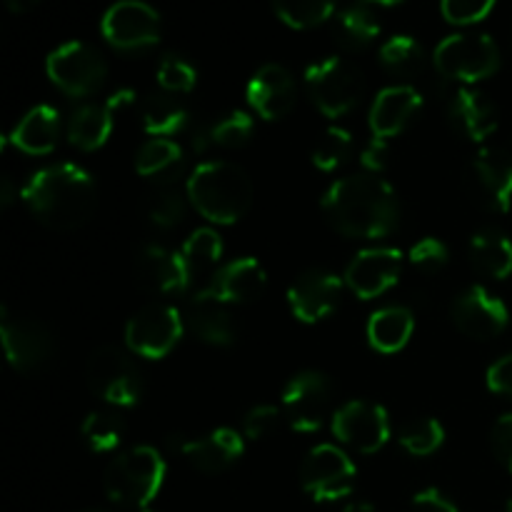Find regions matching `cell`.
<instances>
[{"label":"cell","instance_id":"52a82bcc","mask_svg":"<svg viewBox=\"0 0 512 512\" xmlns=\"http://www.w3.org/2000/svg\"><path fill=\"white\" fill-rule=\"evenodd\" d=\"M88 385L93 395L115 408H133L143 393V378L128 353L115 345L98 348L88 360Z\"/></svg>","mask_w":512,"mask_h":512},{"label":"cell","instance_id":"6da1fadb","mask_svg":"<svg viewBox=\"0 0 512 512\" xmlns=\"http://www.w3.org/2000/svg\"><path fill=\"white\" fill-rule=\"evenodd\" d=\"M323 213L348 238H385L398 228L400 205L393 188L375 175H350L323 195Z\"/></svg>","mask_w":512,"mask_h":512},{"label":"cell","instance_id":"9a60e30c","mask_svg":"<svg viewBox=\"0 0 512 512\" xmlns=\"http://www.w3.org/2000/svg\"><path fill=\"white\" fill-rule=\"evenodd\" d=\"M0 335H3L5 358L18 373H35L48 365L53 343L45 328L25 318H13L8 310H0Z\"/></svg>","mask_w":512,"mask_h":512},{"label":"cell","instance_id":"f546056e","mask_svg":"<svg viewBox=\"0 0 512 512\" xmlns=\"http://www.w3.org/2000/svg\"><path fill=\"white\" fill-rule=\"evenodd\" d=\"M333 35L343 48L363 50L380 35V23L365 3H350L338 10L333 23Z\"/></svg>","mask_w":512,"mask_h":512},{"label":"cell","instance_id":"b9f144b4","mask_svg":"<svg viewBox=\"0 0 512 512\" xmlns=\"http://www.w3.org/2000/svg\"><path fill=\"white\" fill-rule=\"evenodd\" d=\"M410 263L428 275L440 273V270L450 263L448 245L440 243V240L435 238L420 240V243H415L413 250H410Z\"/></svg>","mask_w":512,"mask_h":512},{"label":"cell","instance_id":"836d02e7","mask_svg":"<svg viewBox=\"0 0 512 512\" xmlns=\"http://www.w3.org/2000/svg\"><path fill=\"white\" fill-rule=\"evenodd\" d=\"M380 63L398 78H415L425 68V50L410 35H395L380 48Z\"/></svg>","mask_w":512,"mask_h":512},{"label":"cell","instance_id":"7dc6e473","mask_svg":"<svg viewBox=\"0 0 512 512\" xmlns=\"http://www.w3.org/2000/svg\"><path fill=\"white\" fill-rule=\"evenodd\" d=\"M413 512H460L450 498H445L440 490L428 488L420 490L413 498Z\"/></svg>","mask_w":512,"mask_h":512},{"label":"cell","instance_id":"db71d44e","mask_svg":"<svg viewBox=\"0 0 512 512\" xmlns=\"http://www.w3.org/2000/svg\"><path fill=\"white\" fill-rule=\"evenodd\" d=\"M508 512H512V498H510V503H508Z\"/></svg>","mask_w":512,"mask_h":512},{"label":"cell","instance_id":"74e56055","mask_svg":"<svg viewBox=\"0 0 512 512\" xmlns=\"http://www.w3.org/2000/svg\"><path fill=\"white\" fill-rule=\"evenodd\" d=\"M183 260L190 268V275L200 273L205 268H213L220 258H223V240L215 230L200 228L185 240L183 245Z\"/></svg>","mask_w":512,"mask_h":512},{"label":"cell","instance_id":"5b68a950","mask_svg":"<svg viewBox=\"0 0 512 512\" xmlns=\"http://www.w3.org/2000/svg\"><path fill=\"white\" fill-rule=\"evenodd\" d=\"M435 70L455 83H478L500 68V50L490 35L455 33L435 48Z\"/></svg>","mask_w":512,"mask_h":512},{"label":"cell","instance_id":"f907efd6","mask_svg":"<svg viewBox=\"0 0 512 512\" xmlns=\"http://www.w3.org/2000/svg\"><path fill=\"white\" fill-rule=\"evenodd\" d=\"M0 198H3L5 208H8V205L13 203V183H10L8 175H5V178H3V195H0Z\"/></svg>","mask_w":512,"mask_h":512},{"label":"cell","instance_id":"cb8c5ba5","mask_svg":"<svg viewBox=\"0 0 512 512\" xmlns=\"http://www.w3.org/2000/svg\"><path fill=\"white\" fill-rule=\"evenodd\" d=\"M175 448L203 473H220L230 468L243 455V438L230 428L213 430L210 435L198 440H180Z\"/></svg>","mask_w":512,"mask_h":512},{"label":"cell","instance_id":"ab89813d","mask_svg":"<svg viewBox=\"0 0 512 512\" xmlns=\"http://www.w3.org/2000/svg\"><path fill=\"white\" fill-rule=\"evenodd\" d=\"M145 213L155 228H175L185 218V200L178 190L160 188L145 203Z\"/></svg>","mask_w":512,"mask_h":512},{"label":"cell","instance_id":"ac0fdd59","mask_svg":"<svg viewBox=\"0 0 512 512\" xmlns=\"http://www.w3.org/2000/svg\"><path fill=\"white\" fill-rule=\"evenodd\" d=\"M343 298V280L328 270H308L288 290V303L300 323H320L335 313Z\"/></svg>","mask_w":512,"mask_h":512},{"label":"cell","instance_id":"5bb4252c","mask_svg":"<svg viewBox=\"0 0 512 512\" xmlns=\"http://www.w3.org/2000/svg\"><path fill=\"white\" fill-rule=\"evenodd\" d=\"M453 323L463 335L473 340H493L508 328L510 313L500 298L480 285L465 290L453 303Z\"/></svg>","mask_w":512,"mask_h":512},{"label":"cell","instance_id":"816d5d0a","mask_svg":"<svg viewBox=\"0 0 512 512\" xmlns=\"http://www.w3.org/2000/svg\"><path fill=\"white\" fill-rule=\"evenodd\" d=\"M343 512H378V510H375V505L363 503V500H360V503H350V505H345V510H343Z\"/></svg>","mask_w":512,"mask_h":512},{"label":"cell","instance_id":"f1b7e54d","mask_svg":"<svg viewBox=\"0 0 512 512\" xmlns=\"http://www.w3.org/2000/svg\"><path fill=\"white\" fill-rule=\"evenodd\" d=\"M255 133V123L248 113L243 110H233L230 115L220 118L218 123L205 125L198 130L193 138V148L198 153H205L210 148H223V150H238L250 143Z\"/></svg>","mask_w":512,"mask_h":512},{"label":"cell","instance_id":"ee69618b","mask_svg":"<svg viewBox=\"0 0 512 512\" xmlns=\"http://www.w3.org/2000/svg\"><path fill=\"white\" fill-rule=\"evenodd\" d=\"M280 423V410L275 405H258V408L250 410L243 420V433L245 438L260 440L265 435L273 433Z\"/></svg>","mask_w":512,"mask_h":512},{"label":"cell","instance_id":"bcb514c9","mask_svg":"<svg viewBox=\"0 0 512 512\" xmlns=\"http://www.w3.org/2000/svg\"><path fill=\"white\" fill-rule=\"evenodd\" d=\"M488 388L498 395L512 398V355H505L488 368Z\"/></svg>","mask_w":512,"mask_h":512},{"label":"cell","instance_id":"4fadbf2b","mask_svg":"<svg viewBox=\"0 0 512 512\" xmlns=\"http://www.w3.org/2000/svg\"><path fill=\"white\" fill-rule=\"evenodd\" d=\"M333 433L348 448L373 455L388 443L390 420L383 405L370 400H350L335 413Z\"/></svg>","mask_w":512,"mask_h":512},{"label":"cell","instance_id":"44dd1931","mask_svg":"<svg viewBox=\"0 0 512 512\" xmlns=\"http://www.w3.org/2000/svg\"><path fill=\"white\" fill-rule=\"evenodd\" d=\"M138 280L143 283V288L153 290V293L173 295L183 293L193 275H190L183 255L173 253L163 245H148L138 255Z\"/></svg>","mask_w":512,"mask_h":512},{"label":"cell","instance_id":"e0dca14e","mask_svg":"<svg viewBox=\"0 0 512 512\" xmlns=\"http://www.w3.org/2000/svg\"><path fill=\"white\" fill-rule=\"evenodd\" d=\"M403 270V253L395 248L360 250L345 270V283L360 300H373L393 288Z\"/></svg>","mask_w":512,"mask_h":512},{"label":"cell","instance_id":"2e32d148","mask_svg":"<svg viewBox=\"0 0 512 512\" xmlns=\"http://www.w3.org/2000/svg\"><path fill=\"white\" fill-rule=\"evenodd\" d=\"M468 183L485 208L508 213L512 205V158L498 148H483L470 163Z\"/></svg>","mask_w":512,"mask_h":512},{"label":"cell","instance_id":"f6af8a7d","mask_svg":"<svg viewBox=\"0 0 512 512\" xmlns=\"http://www.w3.org/2000/svg\"><path fill=\"white\" fill-rule=\"evenodd\" d=\"M493 450L495 458L512 473V413L503 415L493 428Z\"/></svg>","mask_w":512,"mask_h":512},{"label":"cell","instance_id":"9c48e42d","mask_svg":"<svg viewBox=\"0 0 512 512\" xmlns=\"http://www.w3.org/2000/svg\"><path fill=\"white\" fill-rule=\"evenodd\" d=\"M300 485L318 503L348 498L355 488V465L335 445H318L300 465Z\"/></svg>","mask_w":512,"mask_h":512},{"label":"cell","instance_id":"9f6ffc18","mask_svg":"<svg viewBox=\"0 0 512 512\" xmlns=\"http://www.w3.org/2000/svg\"><path fill=\"white\" fill-rule=\"evenodd\" d=\"M145 512H150V510H145Z\"/></svg>","mask_w":512,"mask_h":512},{"label":"cell","instance_id":"4316f807","mask_svg":"<svg viewBox=\"0 0 512 512\" xmlns=\"http://www.w3.org/2000/svg\"><path fill=\"white\" fill-rule=\"evenodd\" d=\"M415 330V318L408 308L390 305L368 320V340L378 353H398L408 345Z\"/></svg>","mask_w":512,"mask_h":512},{"label":"cell","instance_id":"603a6c76","mask_svg":"<svg viewBox=\"0 0 512 512\" xmlns=\"http://www.w3.org/2000/svg\"><path fill=\"white\" fill-rule=\"evenodd\" d=\"M448 115L455 130L463 133L465 138L475 140V143L490 138L495 128H498V110H495V105L473 88L453 90L448 100Z\"/></svg>","mask_w":512,"mask_h":512},{"label":"cell","instance_id":"7bdbcfd3","mask_svg":"<svg viewBox=\"0 0 512 512\" xmlns=\"http://www.w3.org/2000/svg\"><path fill=\"white\" fill-rule=\"evenodd\" d=\"M495 0H443L440 8L448 23L453 25H473L483 20L493 10Z\"/></svg>","mask_w":512,"mask_h":512},{"label":"cell","instance_id":"83f0119b","mask_svg":"<svg viewBox=\"0 0 512 512\" xmlns=\"http://www.w3.org/2000/svg\"><path fill=\"white\" fill-rule=\"evenodd\" d=\"M470 263L488 278H508L512 273V240L500 230H483V233L473 235Z\"/></svg>","mask_w":512,"mask_h":512},{"label":"cell","instance_id":"30bf717a","mask_svg":"<svg viewBox=\"0 0 512 512\" xmlns=\"http://www.w3.org/2000/svg\"><path fill=\"white\" fill-rule=\"evenodd\" d=\"M183 335V318L173 305H148L130 318L125 343L140 358H165Z\"/></svg>","mask_w":512,"mask_h":512},{"label":"cell","instance_id":"277c9868","mask_svg":"<svg viewBox=\"0 0 512 512\" xmlns=\"http://www.w3.org/2000/svg\"><path fill=\"white\" fill-rule=\"evenodd\" d=\"M165 480V460L148 445L120 453L105 470V493L125 508H145L153 503Z\"/></svg>","mask_w":512,"mask_h":512},{"label":"cell","instance_id":"d590c367","mask_svg":"<svg viewBox=\"0 0 512 512\" xmlns=\"http://www.w3.org/2000/svg\"><path fill=\"white\" fill-rule=\"evenodd\" d=\"M398 440L410 455L425 458V455H433L443 445L445 430L435 418H413L400 425Z\"/></svg>","mask_w":512,"mask_h":512},{"label":"cell","instance_id":"d6a6232c","mask_svg":"<svg viewBox=\"0 0 512 512\" xmlns=\"http://www.w3.org/2000/svg\"><path fill=\"white\" fill-rule=\"evenodd\" d=\"M183 168V148L170 138H150L135 155V170L143 178L173 180Z\"/></svg>","mask_w":512,"mask_h":512},{"label":"cell","instance_id":"ffe728a7","mask_svg":"<svg viewBox=\"0 0 512 512\" xmlns=\"http://www.w3.org/2000/svg\"><path fill=\"white\" fill-rule=\"evenodd\" d=\"M248 103L260 118L280 120L293 110L295 105V80L283 65H263L258 73L250 78Z\"/></svg>","mask_w":512,"mask_h":512},{"label":"cell","instance_id":"f5cc1de1","mask_svg":"<svg viewBox=\"0 0 512 512\" xmlns=\"http://www.w3.org/2000/svg\"><path fill=\"white\" fill-rule=\"evenodd\" d=\"M370 3H380V5H395V3H400V0H370Z\"/></svg>","mask_w":512,"mask_h":512},{"label":"cell","instance_id":"d4e9b609","mask_svg":"<svg viewBox=\"0 0 512 512\" xmlns=\"http://www.w3.org/2000/svg\"><path fill=\"white\" fill-rule=\"evenodd\" d=\"M188 323L195 338H200L208 345H223L225 348V345H233L235 338H238L235 320L230 315L228 305L220 303V300L205 298V295H195L193 298Z\"/></svg>","mask_w":512,"mask_h":512},{"label":"cell","instance_id":"f35d334b","mask_svg":"<svg viewBox=\"0 0 512 512\" xmlns=\"http://www.w3.org/2000/svg\"><path fill=\"white\" fill-rule=\"evenodd\" d=\"M350 148H353V138L348 130L343 128H328L318 138L313 148V165L323 173H333L338 165L345 163Z\"/></svg>","mask_w":512,"mask_h":512},{"label":"cell","instance_id":"60d3db41","mask_svg":"<svg viewBox=\"0 0 512 512\" xmlns=\"http://www.w3.org/2000/svg\"><path fill=\"white\" fill-rule=\"evenodd\" d=\"M195 68L180 55H165L158 65V83L165 93H190L195 88Z\"/></svg>","mask_w":512,"mask_h":512},{"label":"cell","instance_id":"1f68e13d","mask_svg":"<svg viewBox=\"0 0 512 512\" xmlns=\"http://www.w3.org/2000/svg\"><path fill=\"white\" fill-rule=\"evenodd\" d=\"M143 125L153 138H173L188 125V108L170 93H155L143 103Z\"/></svg>","mask_w":512,"mask_h":512},{"label":"cell","instance_id":"8d00e7d4","mask_svg":"<svg viewBox=\"0 0 512 512\" xmlns=\"http://www.w3.org/2000/svg\"><path fill=\"white\" fill-rule=\"evenodd\" d=\"M125 435V423L118 413H90L83 423V438L88 443L90 450L95 453H110V450L118 448L123 443Z\"/></svg>","mask_w":512,"mask_h":512},{"label":"cell","instance_id":"681fc988","mask_svg":"<svg viewBox=\"0 0 512 512\" xmlns=\"http://www.w3.org/2000/svg\"><path fill=\"white\" fill-rule=\"evenodd\" d=\"M5 3H8V8L13 10V13H28V10H33L40 0H5Z\"/></svg>","mask_w":512,"mask_h":512},{"label":"cell","instance_id":"484cf974","mask_svg":"<svg viewBox=\"0 0 512 512\" xmlns=\"http://www.w3.org/2000/svg\"><path fill=\"white\" fill-rule=\"evenodd\" d=\"M60 138V115L53 105H38L15 125L10 143L28 155H48Z\"/></svg>","mask_w":512,"mask_h":512},{"label":"cell","instance_id":"3957f363","mask_svg":"<svg viewBox=\"0 0 512 512\" xmlns=\"http://www.w3.org/2000/svg\"><path fill=\"white\" fill-rule=\"evenodd\" d=\"M188 198L210 223L233 225L253 203V183L240 165L228 160H208L188 178Z\"/></svg>","mask_w":512,"mask_h":512},{"label":"cell","instance_id":"4dcf8cb0","mask_svg":"<svg viewBox=\"0 0 512 512\" xmlns=\"http://www.w3.org/2000/svg\"><path fill=\"white\" fill-rule=\"evenodd\" d=\"M113 133V110L108 105H83L68 123V138L80 150H98Z\"/></svg>","mask_w":512,"mask_h":512},{"label":"cell","instance_id":"7c38bea8","mask_svg":"<svg viewBox=\"0 0 512 512\" xmlns=\"http://www.w3.org/2000/svg\"><path fill=\"white\" fill-rule=\"evenodd\" d=\"M105 40L118 50H145L160 40V15L143 0H118L103 15Z\"/></svg>","mask_w":512,"mask_h":512},{"label":"cell","instance_id":"c3c4849f","mask_svg":"<svg viewBox=\"0 0 512 512\" xmlns=\"http://www.w3.org/2000/svg\"><path fill=\"white\" fill-rule=\"evenodd\" d=\"M388 158H390V148L385 138L370 140V143L365 145L363 155H360V160H363V165L370 170V173H380V170H385Z\"/></svg>","mask_w":512,"mask_h":512},{"label":"cell","instance_id":"ba28073f","mask_svg":"<svg viewBox=\"0 0 512 512\" xmlns=\"http://www.w3.org/2000/svg\"><path fill=\"white\" fill-rule=\"evenodd\" d=\"M45 68H48L55 88H60L70 98L93 95L95 90L103 88L105 75H108V65H105L103 55L90 48L88 43H80V40L55 48L48 55Z\"/></svg>","mask_w":512,"mask_h":512},{"label":"cell","instance_id":"7a4b0ae2","mask_svg":"<svg viewBox=\"0 0 512 512\" xmlns=\"http://www.w3.org/2000/svg\"><path fill=\"white\" fill-rule=\"evenodd\" d=\"M20 198L43 225L55 230H75L85 225L98 203L93 178L73 163L38 170L20 190Z\"/></svg>","mask_w":512,"mask_h":512},{"label":"cell","instance_id":"7402d4cb","mask_svg":"<svg viewBox=\"0 0 512 512\" xmlns=\"http://www.w3.org/2000/svg\"><path fill=\"white\" fill-rule=\"evenodd\" d=\"M420 105H423V95L413 85H390V88L380 90L375 98L373 110H370V130L375 138H393V135L403 133Z\"/></svg>","mask_w":512,"mask_h":512},{"label":"cell","instance_id":"8992f818","mask_svg":"<svg viewBox=\"0 0 512 512\" xmlns=\"http://www.w3.org/2000/svg\"><path fill=\"white\" fill-rule=\"evenodd\" d=\"M305 88L315 108L328 118H340L358 105L363 95V75L345 58H325L308 65Z\"/></svg>","mask_w":512,"mask_h":512},{"label":"cell","instance_id":"e575fe53","mask_svg":"<svg viewBox=\"0 0 512 512\" xmlns=\"http://www.w3.org/2000/svg\"><path fill=\"white\" fill-rule=\"evenodd\" d=\"M273 8L290 28H315L335 13V0H273Z\"/></svg>","mask_w":512,"mask_h":512},{"label":"cell","instance_id":"8fae6325","mask_svg":"<svg viewBox=\"0 0 512 512\" xmlns=\"http://www.w3.org/2000/svg\"><path fill=\"white\" fill-rule=\"evenodd\" d=\"M333 388L323 373L305 370L283 388V415L298 433H315L323 428L330 410Z\"/></svg>","mask_w":512,"mask_h":512},{"label":"cell","instance_id":"d6986e66","mask_svg":"<svg viewBox=\"0 0 512 512\" xmlns=\"http://www.w3.org/2000/svg\"><path fill=\"white\" fill-rule=\"evenodd\" d=\"M268 275L255 258H238L225 263L198 295L220 300V303H250L265 290Z\"/></svg>","mask_w":512,"mask_h":512},{"label":"cell","instance_id":"11a10c76","mask_svg":"<svg viewBox=\"0 0 512 512\" xmlns=\"http://www.w3.org/2000/svg\"><path fill=\"white\" fill-rule=\"evenodd\" d=\"M80 512H103V510H80Z\"/></svg>","mask_w":512,"mask_h":512}]
</instances>
